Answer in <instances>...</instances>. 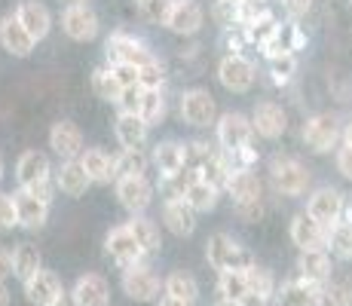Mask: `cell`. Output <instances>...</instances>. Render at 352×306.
Wrapping results in <instances>:
<instances>
[{"instance_id":"cell-52","label":"cell","mask_w":352,"mask_h":306,"mask_svg":"<svg viewBox=\"0 0 352 306\" xmlns=\"http://www.w3.org/2000/svg\"><path fill=\"white\" fill-rule=\"evenodd\" d=\"M334 166H337V172L343 175L346 181H352V147H337V153H334Z\"/></svg>"},{"instance_id":"cell-23","label":"cell","mask_w":352,"mask_h":306,"mask_svg":"<svg viewBox=\"0 0 352 306\" xmlns=\"http://www.w3.org/2000/svg\"><path fill=\"white\" fill-rule=\"evenodd\" d=\"M16 19L28 28V34L34 40H46L52 31V12L46 3H40V0H22V3L16 6Z\"/></svg>"},{"instance_id":"cell-29","label":"cell","mask_w":352,"mask_h":306,"mask_svg":"<svg viewBox=\"0 0 352 306\" xmlns=\"http://www.w3.org/2000/svg\"><path fill=\"white\" fill-rule=\"evenodd\" d=\"M297 276L313 282V285L331 282V254L324 248L300 251V254H297Z\"/></svg>"},{"instance_id":"cell-61","label":"cell","mask_w":352,"mask_h":306,"mask_svg":"<svg viewBox=\"0 0 352 306\" xmlns=\"http://www.w3.org/2000/svg\"><path fill=\"white\" fill-rule=\"evenodd\" d=\"M65 3H86V0H65Z\"/></svg>"},{"instance_id":"cell-2","label":"cell","mask_w":352,"mask_h":306,"mask_svg":"<svg viewBox=\"0 0 352 306\" xmlns=\"http://www.w3.org/2000/svg\"><path fill=\"white\" fill-rule=\"evenodd\" d=\"M267 172H270V184H273V190L279 196H288V199L303 196L309 190V181H313L309 168L291 153H276L273 160H270Z\"/></svg>"},{"instance_id":"cell-43","label":"cell","mask_w":352,"mask_h":306,"mask_svg":"<svg viewBox=\"0 0 352 306\" xmlns=\"http://www.w3.org/2000/svg\"><path fill=\"white\" fill-rule=\"evenodd\" d=\"M316 306H352V288L340 282H324L316 297Z\"/></svg>"},{"instance_id":"cell-10","label":"cell","mask_w":352,"mask_h":306,"mask_svg":"<svg viewBox=\"0 0 352 306\" xmlns=\"http://www.w3.org/2000/svg\"><path fill=\"white\" fill-rule=\"evenodd\" d=\"M218 80L227 92L233 95H245L252 92L254 80H257V71L252 65V58L239 56V52H224L218 61Z\"/></svg>"},{"instance_id":"cell-57","label":"cell","mask_w":352,"mask_h":306,"mask_svg":"<svg viewBox=\"0 0 352 306\" xmlns=\"http://www.w3.org/2000/svg\"><path fill=\"white\" fill-rule=\"evenodd\" d=\"M0 306H10V288H6L3 278H0Z\"/></svg>"},{"instance_id":"cell-35","label":"cell","mask_w":352,"mask_h":306,"mask_svg":"<svg viewBox=\"0 0 352 306\" xmlns=\"http://www.w3.org/2000/svg\"><path fill=\"white\" fill-rule=\"evenodd\" d=\"M126 86L120 83V77L113 74L111 65H101L92 71V92H96V98L107 101V105H117L120 95H123Z\"/></svg>"},{"instance_id":"cell-6","label":"cell","mask_w":352,"mask_h":306,"mask_svg":"<svg viewBox=\"0 0 352 306\" xmlns=\"http://www.w3.org/2000/svg\"><path fill=\"white\" fill-rule=\"evenodd\" d=\"M104 56H107V65L141 67L153 58V50L141 37H135V34L113 31V34H107V40H104Z\"/></svg>"},{"instance_id":"cell-48","label":"cell","mask_w":352,"mask_h":306,"mask_svg":"<svg viewBox=\"0 0 352 306\" xmlns=\"http://www.w3.org/2000/svg\"><path fill=\"white\" fill-rule=\"evenodd\" d=\"M19 227L16 217V202H12V193H0V233Z\"/></svg>"},{"instance_id":"cell-27","label":"cell","mask_w":352,"mask_h":306,"mask_svg":"<svg viewBox=\"0 0 352 306\" xmlns=\"http://www.w3.org/2000/svg\"><path fill=\"white\" fill-rule=\"evenodd\" d=\"M319 288L322 285H313L307 278H288L276 288V297L273 303L276 306H316V297H319Z\"/></svg>"},{"instance_id":"cell-50","label":"cell","mask_w":352,"mask_h":306,"mask_svg":"<svg viewBox=\"0 0 352 306\" xmlns=\"http://www.w3.org/2000/svg\"><path fill=\"white\" fill-rule=\"evenodd\" d=\"M285 37H288V46H291V52H303V50H307V43H309L307 31H303V28H300V25H297V22L285 25Z\"/></svg>"},{"instance_id":"cell-39","label":"cell","mask_w":352,"mask_h":306,"mask_svg":"<svg viewBox=\"0 0 352 306\" xmlns=\"http://www.w3.org/2000/svg\"><path fill=\"white\" fill-rule=\"evenodd\" d=\"M113 166H117V178H126V175H147L151 168V153L144 151H123L113 153Z\"/></svg>"},{"instance_id":"cell-41","label":"cell","mask_w":352,"mask_h":306,"mask_svg":"<svg viewBox=\"0 0 352 306\" xmlns=\"http://www.w3.org/2000/svg\"><path fill=\"white\" fill-rule=\"evenodd\" d=\"M267 74H270V83H273L276 89H285L297 74V52H285V56H279V58H270Z\"/></svg>"},{"instance_id":"cell-53","label":"cell","mask_w":352,"mask_h":306,"mask_svg":"<svg viewBox=\"0 0 352 306\" xmlns=\"http://www.w3.org/2000/svg\"><path fill=\"white\" fill-rule=\"evenodd\" d=\"M12 276V251L10 248H0V278H10Z\"/></svg>"},{"instance_id":"cell-9","label":"cell","mask_w":352,"mask_h":306,"mask_svg":"<svg viewBox=\"0 0 352 306\" xmlns=\"http://www.w3.org/2000/svg\"><path fill=\"white\" fill-rule=\"evenodd\" d=\"M153 184L147 175H126V178L113 181V193H117L120 208L129 215H147L153 202Z\"/></svg>"},{"instance_id":"cell-49","label":"cell","mask_w":352,"mask_h":306,"mask_svg":"<svg viewBox=\"0 0 352 306\" xmlns=\"http://www.w3.org/2000/svg\"><path fill=\"white\" fill-rule=\"evenodd\" d=\"M141 86H126L123 95H120V101L113 107H117L120 113H138V105H141Z\"/></svg>"},{"instance_id":"cell-21","label":"cell","mask_w":352,"mask_h":306,"mask_svg":"<svg viewBox=\"0 0 352 306\" xmlns=\"http://www.w3.org/2000/svg\"><path fill=\"white\" fill-rule=\"evenodd\" d=\"M52 175H56V168H52L50 156H46L43 151H25L16 160V181H19V187H34V184H43V181H50Z\"/></svg>"},{"instance_id":"cell-55","label":"cell","mask_w":352,"mask_h":306,"mask_svg":"<svg viewBox=\"0 0 352 306\" xmlns=\"http://www.w3.org/2000/svg\"><path fill=\"white\" fill-rule=\"evenodd\" d=\"M242 306H270L267 300H263V297H257V294H252V291H248V294L245 297H242V300H239Z\"/></svg>"},{"instance_id":"cell-31","label":"cell","mask_w":352,"mask_h":306,"mask_svg":"<svg viewBox=\"0 0 352 306\" xmlns=\"http://www.w3.org/2000/svg\"><path fill=\"white\" fill-rule=\"evenodd\" d=\"M129 230H132L135 242L141 245V251H144V257L151 261L153 254H160L162 248V236H160V227L151 221L147 215H129Z\"/></svg>"},{"instance_id":"cell-62","label":"cell","mask_w":352,"mask_h":306,"mask_svg":"<svg viewBox=\"0 0 352 306\" xmlns=\"http://www.w3.org/2000/svg\"><path fill=\"white\" fill-rule=\"evenodd\" d=\"M230 3H242V0H230Z\"/></svg>"},{"instance_id":"cell-47","label":"cell","mask_w":352,"mask_h":306,"mask_svg":"<svg viewBox=\"0 0 352 306\" xmlns=\"http://www.w3.org/2000/svg\"><path fill=\"white\" fill-rule=\"evenodd\" d=\"M221 43H224L227 52H239V56H245L248 40H245L242 25H236V28H224V34H221Z\"/></svg>"},{"instance_id":"cell-38","label":"cell","mask_w":352,"mask_h":306,"mask_svg":"<svg viewBox=\"0 0 352 306\" xmlns=\"http://www.w3.org/2000/svg\"><path fill=\"white\" fill-rule=\"evenodd\" d=\"M138 117L147 126H160L166 120V89H144L141 92V105H138Z\"/></svg>"},{"instance_id":"cell-17","label":"cell","mask_w":352,"mask_h":306,"mask_svg":"<svg viewBox=\"0 0 352 306\" xmlns=\"http://www.w3.org/2000/svg\"><path fill=\"white\" fill-rule=\"evenodd\" d=\"M12 202H16V217H19V227L22 230H43L46 221H50V202H43L40 196H34L31 190L19 187L12 193Z\"/></svg>"},{"instance_id":"cell-44","label":"cell","mask_w":352,"mask_h":306,"mask_svg":"<svg viewBox=\"0 0 352 306\" xmlns=\"http://www.w3.org/2000/svg\"><path fill=\"white\" fill-rule=\"evenodd\" d=\"M138 83L141 89H166V65L153 56L147 65L138 67Z\"/></svg>"},{"instance_id":"cell-11","label":"cell","mask_w":352,"mask_h":306,"mask_svg":"<svg viewBox=\"0 0 352 306\" xmlns=\"http://www.w3.org/2000/svg\"><path fill=\"white\" fill-rule=\"evenodd\" d=\"M62 31L74 43H92L101 31L98 12L89 3H67L62 12Z\"/></svg>"},{"instance_id":"cell-16","label":"cell","mask_w":352,"mask_h":306,"mask_svg":"<svg viewBox=\"0 0 352 306\" xmlns=\"http://www.w3.org/2000/svg\"><path fill=\"white\" fill-rule=\"evenodd\" d=\"M50 151L58 156V160H80V153L86 151V138L80 132L77 122L71 120H58L52 122L50 129Z\"/></svg>"},{"instance_id":"cell-51","label":"cell","mask_w":352,"mask_h":306,"mask_svg":"<svg viewBox=\"0 0 352 306\" xmlns=\"http://www.w3.org/2000/svg\"><path fill=\"white\" fill-rule=\"evenodd\" d=\"M313 3H316V0H282V6H285V12H288L291 22H300L303 16H309Z\"/></svg>"},{"instance_id":"cell-13","label":"cell","mask_w":352,"mask_h":306,"mask_svg":"<svg viewBox=\"0 0 352 306\" xmlns=\"http://www.w3.org/2000/svg\"><path fill=\"white\" fill-rule=\"evenodd\" d=\"M248 117H252L254 135L263 141H279L288 132V111L276 101H257Z\"/></svg>"},{"instance_id":"cell-3","label":"cell","mask_w":352,"mask_h":306,"mask_svg":"<svg viewBox=\"0 0 352 306\" xmlns=\"http://www.w3.org/2000/svg\"><path fill=\"white\" fill-rule=\"evenodd\" d=\"M300 138H303V147L309 153H331L337 151V144L343 141V126H340V117L331 111H319L313 117L303 120L300 126Z\"/></svg>"},{"instance_id":"cell-15","label":"cell","mask_w":352,"mask_h":306,"mask_svg":"<svg viewBox=\"0 0 352 306\" xmlns=\"http://www.w3.org/2000/svg\"><path fill=\"white\" fill-rule=\"evenodd\" d=\"M162 223L172 236L178 239H190L196 233V223H199V215L190 208V202L184 196H175V199H162Z\"/></svg>"},{"instance_id":"cell-32","label":"cell","mask_w":352,"mask_h":306,"mask_svg":"<svg viewBox=\"0 0 352 306\" xmlns=\"http://www.w3.org/2000/svg\"><path fill=\"white\" fill-rule=\"evenodd\" d=\"M242 31H245L248 50H263V46H267L270 40H273L276 34L282 31V25H279V16H276L273 10H267L263 16H257L254 22L242 25Z\"/></svg>"},{"instance_id":"cell-7","label":"cell","mask_w":352,"mask_h":306,"mask_svg":"<svg viewBox=\"0 0 352 306\" xmlns=\"http://www.w3.org/2000/svg\"><path fill=\"white\" fill-rule=\"evenodd\" d=\"M120 288L129 300L135 303H153L160 300V276L153 273V267L147 261L141 263H132V267H123V276H120Z\"/></svg>"},{"instance_id":"cell-19","label":"cell","mask_w":352,"mask_h":306,"mask_svg":"<svg viewBox=\"0 0 352 306\" xmlns=\"http://www.w3.org/2000/svg\"><path fill=\"white\" fill-rule=\"evenodd\" d=\"M0 46H3V52H10V56H16V58H28L31 52L37 50V40H34L28 28L16 19V12H10V16L0 19Z\"/></svg>"},{"instance_id":"cell-26","label":"cell","mask_w":352,"mask_h":306,"mask_svg":"<svg viewBox=\"0 0 352 306\" xmlns=\"http://www.w3.org/2000/svg\"><path fill=\"white\" fill-rule=\"evenodd\" d=\"M71 291L80 306H111V285L101 273H83Z\"/></svg>"},{"instance_id":"cell-25","label":"cell","mask_w":352,"mask_h":306,"mask_svg":"<svg viewBox=\"0 0 352 306\" xmlns=\"http://www.w3.org/2000/svg\"><path fill=\"white\" fill-rule=\"evenodd\" d=\"M56 187L58 193L71 196V199H80V196H86V190L92 187L89 175H86V168L80 166V160H62V166L56 168Z\"/></svg>"},{"instance_id":"cell-37","label":"cell","mask_w":352,"mask_h":306,"mask_svg":"<svg viewBox=\"0 0 352 306\" xmlns=\"http://www.w3.org/2000/svg\"><path fill=\"white\" fill-rule=\"evenodd\" d=\"M324 251L337 261H352V223L349 221H337L328 227V242Z\"/></svg>"},{"instance_id":"cell-46","label":"cell","mask_w":352,"mask_h":306,"mask_svg":"<svg viewBox=\"0 0 352 306\" xmlns=\"http://www.w3.org/2000/svg\"><path fill=\"white\" fill-rule=\"evenodd\" d=\"M212 19L224 28H236L239 25V3H230V0H214L212 3Z\"/></svg>"},{"instance_id":"cell-28","label":"cell","mask_w":352,"mask_h":306,"mask_svg":"<svg viewBox=\"0 0 352 306\" xmlns=\"http://www.w3.org/2000/svg\"><path fill=\"white\" fill-rule=\"evenodd\" d=\"M80 166L86 168L92 184H113L117 181V166H113V153H107L104 147H86L80 153Z\"/></svg>"},{"instance_id":"cell-60","label":"cell","mask_w":352,"mask_h":306,"mask_svg":"<svg viewBox=\"0 0 352 306\" xmlns=\"http://www.w3.org/2000/svg\"><path fill=\"white\" fill-rule=\"evenodd\" d=\"M3 175H6V162H3V153H0V184H3Z\"/></svg>"},{"instance_id":"cell-42","label":"cell","mask_w":352,"mask_h":306,"mask_svg":"<svg viewBox=\"0 0 352 306\" xmlns=\"http://www.w3.org/2000/svg\"><path fill=\"white\" fill-rule=\"evenodd\" d=\"M218 294L230 297V300H242L248 294L245 270H224V273H218Z\"/></svg>"},{"instance_id":"cell-22","label":"cell","mask_w":352,"mask_h":306,"mask_svg":"<svg viewBox=\"0 0 352 306\" xmlns=\"http://www.w3.org/2000/svg\"><path fill=\"white\" fill-rule=\"evenodd\" d=\"M113 135H117V144L123 151H144L147 138H151V126L138 117V113H120L113 122Z\"/></svg>"},{"instance_id":"cell-24","label":"cell","mask_w":352,"mask_h":306,"mask_svg":"<svg viewBox=\"0 0 352 306\" xmlns=\"http://www.w3.org/2000/svg\"><path fill=\"white\" fill-rule=\"evenodd\" d=\"M65 291L62 278H58L52 270H37L28 282H25V297H28L31 306H52L58 294Z\"/></svg>"},{"instance_id":"cell-58","label":"cell","mask_w":352,"mask_h":306,"mask_svg":"<svg viewBox=\"0 0 352 306\" xmlns=\"http://www.w3.org/2000/svg\"><path fill=\"white\" fill-rule=\"evenodd\" d=\"M343 144L352 147V120L346 122V126H343Z\"/></svg>"},{"instance_id":"cell-59","label":"cell","mask_w":352,"mask_h":306,"mask_svg":"<svg viewBox=\"0 0 352 306\" xmlns=\"http://www.w3.org/2000/svg\"><path fill=\"white\" fill-rule=\"evenodd\" d=\"M214 306H242L239 300H230V297H218V303Z\"/></svg>"},{"instance_id":"cell-1","label":"cell","mask_w":352,"mask_h":306,"mask_svg":"<svg viewBox=\"0 0 352 306\" xmlns=\"http://www.w3.org/2000/svg\"><path fill=\"white\" fill-rule=\"evenodd\" d=\"M224 193L233 199V208L242 221L252 223L263 217V181L254 172H233Z\"/></svg>"},{"instance_id":"cell-8","label":"cell","mask_w":352,"mask_h":306,"mask_svg":"<svg viewBox=\"0 0 352 306\" xmlns=\"http://www.w3.org/2000/svg\"><path fill=\"white\" fill-rule=\"evenodd\" d=\"M214 141L224 153H233L239 147H248L254 141V126L248 113L239 111H224L214 122Z\"/></svg>"},{"instance_id":"cell-56","label":"cell","mask_w":352,"mask_h":306,"mask_svg":"<svg viewBox=\"0 0 352 306\" xmlns=\"http://www.w3.org/2000/svg\"><path fill=\"white\" fill-rule=\"evenodd\" d=\"M157 306H193V303H187V300H178V297H168V294H162Z\"/></svg>"},{"instance_id":"cell-5","label":"cell","mask_w":352,"mask_h":306,"mask_svg":"<svg viewBox=\"0 0 352 306\" xmlns=\"http://www.w3.org/2000/svg\"><path fill=\"white\" fill-rule=\"evenodd\" d=\"M178 117L181 122H187L190 129H208L218 122V105H214V95L202 86H190L178 95Z\"/></svg>"},{"instance_id":"cell-45","label":"cell","mask_w":352,"mask_h":306,"mask_svg":"<svg viewBox=\"0 0 352 306\" xmlns=\"http://www.w3.org/2000/svg\"><path fill=\"white\" fill-rule=\"evenodd\" d=\"M175 0H138V16L147 25H166L168 12H172Z\"/></svg>"},{"instance_id":"cell-36","label":"cell","mask_w":352,"mask_h":306,"mask_svg":"<svg viewBox=\"0 0 352 306\" xmlns=\"http://www.w3.org/2000/svg\"><path fill=\"white\" fill-rule=\"evenodd\" d=\"M162 294L178 297V300H187V303H196L199 300V282H196V276L184 273V270H175V273H168L166 282H162Z\"/></svg>"},{"instance_id":"cell-34","label":"cell","mask_w":352,"mask_h":306,"mask_svg":"<svg viewBox=\"0 0 352 306\" xmlns=\"http://www.w3.org/2000/svg\"><path fill=\"white\" fill-rule=\"evenodd\" d=\"M37 270H43V254H40V248L31 242H19L16 248H12V276L25 285Z\"/></svg>"},{"instance_id":"cell-54","label":"cell","mask_w":352,"mask_h":306,"mask_svg":"<svg viewBox=\"0 0 352 306\" xmlns=\"http://www.w3.org/2000/svg\"><path fill=\"white\" fill-rule=\"evenodd\" d=\"M52 306H80V303H77V297H74V291H67V288H65L62 294H58L56 300H52Z\"/></svg>"},{"instance_id":"cell-14","label":"cell","mask_w":352,"mask_h":306,"mask_svg":"<svg viewBox=\"0 0 352 306\" xmlns=\"http://www.w3.org/2000/svg\"><path fill=\"white\" fill-rule=\"evenodd\" d=\"M202 25H206V10L196 0H175L162 28L172 31L175 37H196L202 31Z\"/></svg>"},{"instance_id":"cell-18","label":"cell","mask_w":352,"mask_h":306,"mask_svg":"<svg viewBox=\"0 0 352 306\" xmlns=\"http://www.w3.org/2000/svg\"><path fill=\"white\" fill-rule=\"evenodd\" d=\"M343 208H346V199H343V193L337 187H319V190H313L307 199V215H313L324 227L340 221Z\"/></svg>"},{"instance_id":"cell-20","label":"cell","mask_w":352,"mask_h":306,"mask_svg":"<svg viewBox=\"0 0 352 306\" xmlns=\"http://www.w3.org/2000/svg\"><path fill=\"white\" fill-rule=\"evenodd\" d=\"M291 242L297 245V251H313V248H324L328 242V227L319 223L313 215L300 212L291 217Z\"/></svg>"},{"instance_id":"cell-40","label":"cell","mask_w":352,"mask_h":306,"mask_svg":"<svg viewBox=\"0 0 352 306\" xmlns=\"http://www.w3.org/2000/svg\"><path fill=\"white\" fill-rule=\"evenodd\" d=\"M245 276H248V291L257 297H263L267 303H273V297H276V276L270 273L267 267H261V263H254V267H248L245 270Z\"/></svg>"},{"instance_id":"cell-33","label":"cell","mask_w":352,"mask_h":306,"mask_svg":"<svg viewBox=\"0 0 352 306\" xmlns=\"http://www.w3.org/2000/svg\"><path fill=\"white\" fill-rule=\"evenodd\" d=\"M221 193H224L221 187L208 184L206 178H196V181L190 184V187L184 190V199L190 202V208H193L196 215H208V212H214V208H218Z\"/></svg>"},{"instance_id":"cell-4","label":"cell","mask_w":352,"mask_h":306,"mask_svg":"<svg viewBox=\"0 0 352 306\" xmlns=\"http://www.w3.org/2000/svg\"><path fill=\"white\" fill-rule=\"evenodd\" d=\"M206 261L212 270L224 273V270H248L254 267V254L242 242H236L230 233H214L206 239Z\"/></svg>"},{"instance_id":"cell-30","label":"cell","mask_w":352,"mask_h":306,"mask_svg":"<svg viewBox=\"0 0 352 306\" xmlns=\"http://www.w3.org/2000/svg\"><path fill=\"white\" fill-rule=\"evenodd\" d=\"M151 166L157 168V175H175L184 168V144L175 138H166L160 144H153L151 151Z\"/></svg>"},{"instance_id":"cell-63","label":"cell","mask_w":352,"mask_h":306,"mask_svg":"<svg viewBox=\"0 0 352 306\" xmlns=\"http://www.w3.org/2000/svg\"><path fill=\"white\" fill-rule=\"evenodd\" d=\"M349 6H352V0H349Z\"/></svg>"},{"instance_id":"cell-12","label":"cell","mask_w":352,"mask_h":306,"mask_svg":"<svg viewBox=\"0 0 352 306\" xmlns=\"http://www.w3.org/2000/svg\"><path fill=\"white\" fill-rule=\"evenodd\" d=\"M104 254L111 257V261L117 263L120 270H123V267H132V263L147 261L144 251H141V245L135 242V236H132V230H129V223H117V227L107 230V236H104Z\"/></svg>"}]
</instances>
